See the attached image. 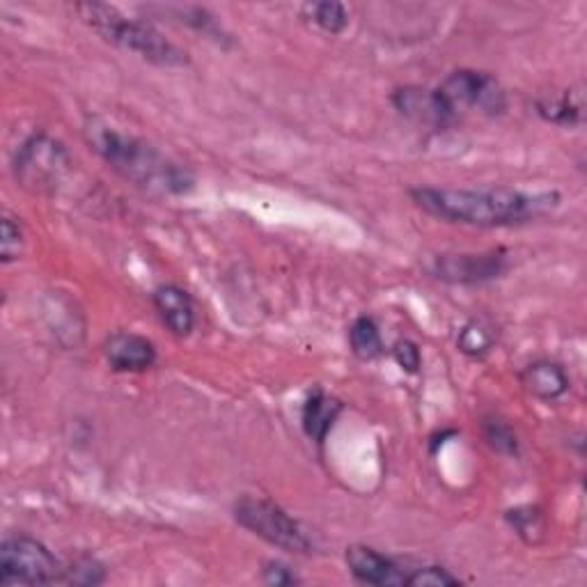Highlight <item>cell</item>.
<instances>
[{
	"label": "cell",
	"mask_w": 587,
	"mask_h": 587,
	"mask_svg": "<svg viewBox=\"0 0 587 587\" xmlns=\"http://www.w3.org/2000/svg\"><path fill=\"white\" fill-rule=\"evenodd\" d=\"M421 210L438 221L473 227L524 225L554 214L560 206L558 191L519 189H451L416 186L408 191Z\"/></svg>",
	"instance_id": "cell-1"
},
{
	"label": "cell",
	"mask_w": 587,
	"mask_h": 587,
	"mask_svg": "<svg viewBox=\"0 0 587 587\" xmlns=\"http://www.w3.org/2000/svg\"><path fill=\"white\" fill-rule=\"evenodd\" d=\"M85 141L103 163L138 189L156 195H186L195 186L189 168L172 161L143 138L122 133L109 122L90 120Z\"/></svg>",
	"instance_id": "cell-2"
},
{
	"label": "cell",
	"mask_w": 587,
	"mask_h": 587,
	"mask_svg": "<svg viewBox=\"0 0 587 587\" xmlns=\"http://www.w3.org/2000/svg\"><path fill=\"white\" fill-rule=\"evenodd\" d=\"M77 12L103 40L150 64L163 69H180L191 62L189 53L182 47L168 40L156 26L145 19L126 17L118 8L103 3H81L77 6Z\"/></svg>",
	"instance_id": "cell-3"
},
{
	"label": "cell",
	"mask_w": 587,
	"mask_h": 587,
	"mask_svg": "<svg viewBox=\"0 0 587 587\" xmlns=\"http://www.w3.org/2000/svg\"><path fill=\"white\" fill-rule=\"evenodd\" d=\"M234 519L241 528L251 530L271 546L290 550V554L307 556L315 550V542L307 530L273 500L253 496L239 498L234 503Z\"/></svg>",
	"instance_id": "cell-4"
},
{
	"label": "cell",
	"mask_w": 587,
	"mask_h": 587,
	"mask_svg": "<svg viewBox=\"0 0 587 587\" xmlns=\"http://www.w3.org/2000/svg\"><path fill=\"white\" fill-rule=\"evenodd\" d=\"M72 168L67 148L49 133H32L14 154L12 172L17 184L30 193L55 191Z\"/></svg>",
	"instance_id": "cell-5"
},
{
	"label": "cell",
	"mask_w": 587,
	"mask_h": 587,
	"mask_svg": "<svg viewBox=\"0 0 587 587\" xmlns=\"http://www.w3.org/2000/svg\"><path fill=\"white\" fill-rule=\"evenodd\" d=\"M62 565L51 550L28 535H6L0 544V585H53Z\"/></svg>",
	"instance_id": "cell-6"
},
{
	"label": "cell",
	"mask_w": 587,
	"mask_h": 587,
	"mask_svg": "<svg viewBox=\"0 0 587 587\" xmlns=\"http://www.w3.org/2000/svg\"><path fill=\"white\" fill-rule=\"evenodd\" d=\"M441 94L453 103L459 113L462 109H473L485 115H500L507 109V97L503 85L487 72L475 69H457L441 83Z\"/></svg>",
	"instance_id": "cell-7"
},
{
	"label": "cell",
	"mask_w": 587,
	"mask_h": 587,
	"mask_svg": "<svg viewBox=\"0 0 587 587\" xmlns=\"http://www.w3.org/2000/svg\"><path fill=\"white\" fill-rule=\"evenodd\" d=\"M507 266V255L503 251H492L482 255H438L434 257L429 271L445 283L479 285L500 279Z\"/></svg>",
	"instance_id": "cell-8"
},
{
	"label": "cell",
	"mask_w": 587,
	"mask_h": 587,
	"mask_svg": "<svg viewBox=\"0 0 587 587\" xmlns=\"http://www.w3.org/2000/svg\"><path fill=\"white\" fill-rule=\"evenodd\" d=\"M393 103L402 115L434 129H445L447 124H453L457 120V111L453 109V103L441 94L438 88L436 90L418 88V85L399 88L393 92Z\"/></svg>",
	"instance_id": "cell-9"
},
{
	"label": "cell",
	"mask_w": 587,
	"mask_h": 587,
	"mask_svg": "<svg viewBox=\"0 0 587 587\" xmlns=\"http://www.w3.org/2000/svg\"><path fill=\"white\" fill-rule=\"evenodd\" d=\"M350 571L354 574L356 580L365 585H378V587H402L408 585V574L411 567L378 554L372 546L365 544H354L344 554Z\"/></svg>",
	"instance_id": "cell-10"
},
{
	"label": "cell",
	"mask_w": 587,
	"mask_h": 587,
	"mask_svg": "<svg viewBox=\"0 0 587 587\" xmlns=\"http://www.w3.org/2000/svg\"><path fill=\"white\" fill-rule=\"evenodd\" d=\"M103 356L115 372H143L156 363V347L143 335L120 331L103 342Z\"/></svg>",
	"instance_id": "cell-11"
},
{
	"label": "cell",
	"mask_w": 587,
	"mask_h": 587,
	"mask_svg": "<svg viewBox=\"0 0 587 587\" xmlns=\"http://www.w3.org/2000/svg\"><path fill=\"white\" fill-rule=\"evenodd\" d=\"M154 307L168 331L178 337H189L195 328V305L186 290L178 285H161L152 294Z\"/></svg>",
	"instance_id": "cell-12"
},
{
	"label": "cell",
	"mask_w": 587,
	"mask_h": 587,
	"mask_svg": "<svg viewBox=\"0 0 587 587\" xmlns=\"http://www.w3.org/2000/svg\"><path fill=\"white\" fill-rule=\"evenodd\" d=\"M522 384L533 397L556 402L569 391V376L556 361H535L522 372Z\"/></svg>",
	"instance_id": "cell-13"
},
{
	"label": "cell",
	"mask_w": 587,
	"mask_h": 587,
	"mask_svg": "<svg viewBox=\"0 0 587 587\" xmlns=\"http://www.w3.org/2000/svg\"><path fill=\"white\" fill-rule=\"evenodd\" d=\"M342 402L324 393L322 388H315L307 395L301 413V423L303 432L307 438H313L315 443H324L333 425L337 423L340 413H342Z\"/></svg>",
	"instance_id": "cell-14"
},
{
	"label": "cell",
	"mask_w": 587,
	"mask_h": 587,
	"mask_svg": "<svg viewBox=\"0 0 587 587\" xmlns=\"http://www.w3.org/2000/svg\"><path fill=\"white\" fill-rule=\"evenodd\" d=\"M537 113L558 126H578L583 122V99L576 92H565L560 97H539Z\"/></svg>",
	"instance_id": "cell-15"
},
{
	"label": "cell",
	"mask_w": 587,
	"mask_h": 587,
	"mask_svg": "<svg viewBox=\"0 0 587 587\" xmlns=\"http://www.w3.org/2000/svg\"><path fill=\"white\" fill-rule=\"evenodd\" d=\"M350 344L356 358L374 361L384 354V340L372 317H358L350 328Z\"/></svg>",
	"instance_id": "cell-16"
},
{
	"label": "cell",
	"mask_w": 587,
	"mask_h": 587,
	"mask_svg": "<svg viewBox=\"0 0 587 587\" xmlns=\"http://www.w3.org/2000/svg\"><path fill=\"white\" fill-rule=\"evenodd\" d=\"M163 12L170 17H175V21H180L182 26H189L195 32H202L204 38H212L216 42L227 40V34L219 26L216 17H212L204 8H165Z\"/></svg>",
	"instance_id": "cell-17"
},
{
	"label": "cell",
	"mask_w": 587,
	"mask_h": 587,
	"mask_svg": "<svg viewBox=\"0 0 587 587\" xmlns=\"http://www.w3.org/2000/svg\"><path fill=\"white\" fill-rule=\"evenodd\" d=\"M303 12L310 21L328 34H340L350 23L347 10H344L342 3H333V0H324V3H307Z\"/></svg>",
	"instance_id": "cell-18"
},
{
	"label": "cell",
	"mask_w": 587,
	"mask_h": 587,
	"mask_svg": "<svg viewBox=\"0 0 587 587\" xmlns=\"http://www.w3.org/2000/svg\"><path fill=\"white\" fill-rule=\"evenodd\" d=\"M107 580V567L92 556H81L62 565L60 585H101Z\"/></svg>",
	"instance_id": "cell-19"
},
{
	"label": "cell",
	"mask_w": 587,
	"mask_h": 587,
	"mask_svg": "<svg viewBox=\"0 0 587 587\" xmlns=\"http://www.w3.org/2000/svg\"><path fill=\"white\" fill-rule=\"evenodd\" d=\"M459 350L468 356H485L494 347V333L479 322H468L457 337Z\"/></svg>",
	"instance_id": "cell-20"
},
{
	"label": "cell",
	"mask_w": 587,
	"mask_h": 587,
	"mask_svg": "<svg viewBox=\"0 0 587 587\" xmlns=\"http://www.w3.org/2000/svg\"><path fill=\"white\" fill-rule=\"evenodd\" d=\"M485 438L500 455H507V457L519 455V438H516L514 429L505 421H498V418L487 421L485 423Z\"/></svg>",
	"instance_id": "cell-21"
},
{
	"label": "cell",
	"mask_w": 587,
	"mask_h": 587,
	"mask_svg": "<svg viewBox=\"0 0 587 587\" xmlns=\"http://www.w3.org/2000/svg\"><path fill=\"white\" fill-rule=\"evenodd\" d=\"M21 253H23V230L17 223V219L6 212L3 221H0V255H3L6 264H10L19 260Z\"/></svg>",
	"instance_id": "cell-22"
},
{
	"label": "cell",
	"mask_w": 587,
	"mask_h": 587,
	"mask_svg": "<svg viewBox=\"0 0 587 587\" xmlns=\"http://www.w3.org/2000/svg\"><path fill=\"white\" fill-rule=\"evenodd\" d=\"M462 580L457 576H453L447 569L443 567H416L411 569L408 574V585L413 587H455L459 585Z\"/></svg>",
	"instance_id": "cell-23"
},
{
	"label": "cell",
	"mask_w": 587,
	"mask_h": 587,
	"mask_svg": "<svg viewBox=\"0 0 587 587\" xmlns=\"http://www.w3.org/2000/svg\"><path fill=\"white\" fill-rule=\"evenodd\" d=\"M262 580L266 585H275V587H287V585H298L301 578L294 574V569L281 560H269L264 563L262 569Z\"/></svg>",
	"instance_id": "cell-24"
},
{
	"label": "cell",
	"mask_w": 587,
	"mask_h": 587,
	"mask_svg": "<svg viewBox=\"0 0 587 587\" xmlns=\"http://www.w3.org/2000/svg\"><path fill=\"white\" fill-rule=\"evenodd\" d=\"M393 358L408 374H416L421 370V365H423V356H421L418 344H413L411 340H399L395 344V347H393Z\"/></svg>",
	"instance_id": "cell-25"
},
{
	"label": "cell",
	"mask_w": 587,
	"mask_h": 587,
	"mask_svg": "<svg viewBox=\"0 0 587 587\" xmlns=\"http://www.w3.org/2000/svg\"><path fill=\"white\" fill-rule=\"evenodd\" d=\"M507 519L519 535H528V533L539 530V512L533 507L512 509V512H507Z\"/></svg>",
	"instance_id": "cell-26"
}]
</instances>
